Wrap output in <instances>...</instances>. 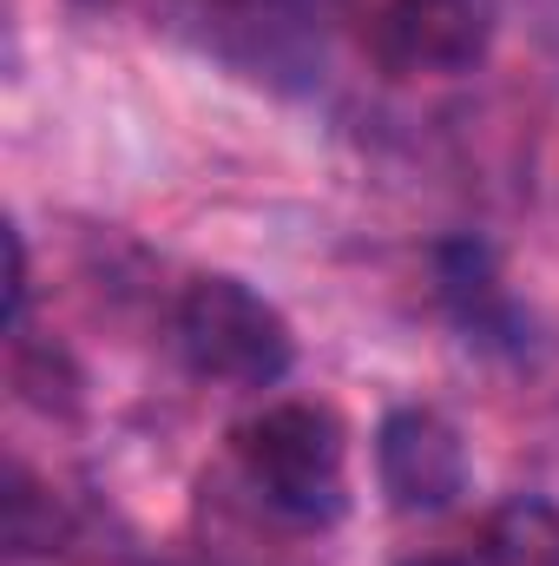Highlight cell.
<instances>
[{
	"mask_svg": "<svg viewBox=\"0 0 559 566\" xmlns=\"http://www.w3.org/2000/svg\"><path fill=\"white\" fill-rule=\"evenodd\" d=\"M441 296H447V310L461 316V329H474L481 343H507V336L520 329L507 290L494 277L487 244H474V238H461V244L441 251Z\"/></svg>",
	"mask_w": 559,
	"mask_h": 566,
	"instance_id": "8992f818",
	"label": "cell"
},
{
	"mask_svg": "<svg viewBox=\"0 0 559 566\" xmlns=\"http://www.w3.org/2000/svg\"><path fill=\"white\" fill-rule=\"evenodd\" d=\"M231 454H238L251 494L283 521L316 527V521L342 514L349 441H342V422L323 402H264L251 422H238Z\"/></svg>",
	"mask_w": 559,
	"mask_h": 566,
	"instance_id": "6da1fadb",
	"label": "cell"
},
{
	"mask_svg": "<svg viewBox=\"0 0 559 566\" xmlns=\"http://www.w3.org/2000/svg\"><path fill=\"white\" fill-rule=\"evenodd\" d=\"M409 566H467V560H441V554H428V560H409Z\"/></svg>",
	"mask_w": 559,
	"mask_h": 566,
	"instance_id": "9c48e42d",
	"label": "cell"
},
{
	"mask_svg": "<svg viewBox=\"0 0 559 566\" xmlns=\"http://www.w3.org/2000/svg\"><path fill=\"white\" fill-rule=\"evenodd\" d=\"M467 566H559V507L540 494H514L487 514Z\"/></svg>",
	"mask_w": 559,
	"mask_h": 566,
	"instance_id": "52a82bcc",
	"label": "cell"
},
{
	"mask_svg": "<svg viewBox=\"0 0 559 566\" xmlns=\"http://www.w3.org/2000/svg\"><path fill=\"white\" fill-rule=\"evenodd\" d=\"M60 507H53V494L13 461V474H7V547L27 560V554H53V541H60Z\"/></svg>",
	"mask_w": 559,
	"mask_h": 566,
	"instance_id": "ba28073f",
	"label": "cell"
},
{
	"mask_svg": "<svg viewBox=\"0 0 559 566\" xmlns=\"http://www.w3.org/2000/svg\"><path fill=\"white\" fill-rule=\"evenodd\" d=\"M500 0H382L376 60L395 80H454L474 73L494 46Z\"/></svg>",
	"mask_w": 559,
	"mask_h": 566,
	"instance_id": "3957f363",
	"label": "cell"
},
{
	"mask_svg": "<svg viewBox=\"0 0 559 566\" xmlns=\"http://www.w3.org/2000/svg\"><path fill=\"white\" fill-rule=\"evenodd\" d=\"M204 40L251 73H303L329 0H184Z\"/></svg>",
	"mask_w": 559,
	"mask_h": 566,
	"instance_id": "5b68a950",
	"label": "cell"
},
{
	"mask_svg": "<svg viewBox=\"0 0 559 566\" xmlns=\"http://www.w3.org/2000/svg\"><path fill=\"white\" fill-rule=\"evenodd\" d=\"M376 474L395 514H441L467 488V448L461 428L441 409H389L376 428Z\"/></svg>",
	"mask_w": 559,
	"mask_h": 566,
	"instance_id": "277c9868",
	"label": "cell"
},
{
	"mask_svg": "<svg viewBox=\"0 0 559 566\" xmlns=\"http://www.w3.org/2000/svg\"><path fill=\"white\" fill-rule=\"evenodd\" d=\"M178 356L218 389H277L296 363V336L271 296L244 277H191L171 316Z\"/></svg>",
	"mask_w": 559,
	"mask_h": 566,
	"instance_id": "7a4b0ae2",
	"label": "cell"
}]
</instances>
